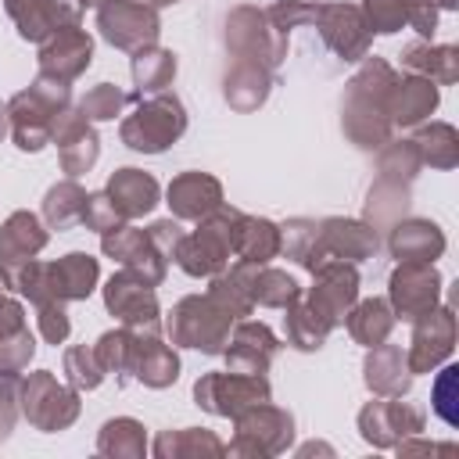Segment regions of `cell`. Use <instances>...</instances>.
<instances>
[{
  "mask_svg": "<svg viewBox=\"0 0 459 459\" xmlns=\"http://www.w3.org/2000/svg\"><path fill=\"white\" fill-rule=\"evenodd\" d=\"M240 219H244V212H240V208H230V204L222 201L212 215H204V219L197 222V230L183 233V240H179L172 262H176L186 276H194V280H212V276L222 273V269L230 265V258H233V244H237V226H240Z\"/></svg>",
  "mask_w": 459,
  "mask_h": 459,
  "instance_id": "1",
  "label": "cell"
},
{
  "mask_svg": "<svg viewBox=\"0 0 459 459\" xmlns=\"http://www.w3.org/2000/svg\"><path fill=\"white\" fill-rule=\"evenodd\" d=\"M72 104L68 82L36 75L29 90H18L7 100V118H11V136L18 151H43L50 143V122Z\"/></svg>",
  "mask_w": 459,
  "mask_h": 459,
  "instance_id": "2",
  "label": "cell"
},
{
  "mask_svg": "<svg viewBox=\"0 0 459 459\" xmlns=\"http://www.w3.org/2000/svg\"><path fill=\"white\" fill-rule=\"evenodd\" d=\"M186 133V108L176 93H147L136 97V111L122 118L118 136L136 154H161Z\"/></svg>",
  "mask_w": 459,
  "mask_h": 459,
  "instance_id": "3",
  "label": "cell"
},
{
  "mask_svg": "<svg viewBox=\"0 0 459 459\" xmlns=\"http://www.w3.org/2000/svg\"><path fill=\"white\" fill-rule=\"evenodd\" d=\"M169 341L179 348H194L204 355H222L233 319L208 298V294H186L172 305V316L161 323Z\"/></svg>",
  "mask_w": 459,
  "mask_h": 459,
  "instance_id": "4",
  "label": "cell"
},
{
  "mask_svg": "<svg viewBox=\"0 0 459 459\" xmlns=\"http://www.w3.org/2000/svg\"><path fill=\"white\" fill-rule=\"evenodd\" d=\"M18 412L43 434L68 430L79 420V391L61 384L50 369H36L18 384Z\"/></svg>",
  "mask_w": 459,
  "mask_h": 459,
  "instance_id": "5",
  "label": "cell"
},
{
  "mask_svg": "<svg viewBox=\"0 0 459 459\" xmlns=\"http://www.w3.org/2000/svg\"><path fill=\"white\" fill-rule=\"evenodd\" d=\"M226 50L233 61H258L276 72L287 57V32H280L262 7L240 4L226 14Z\"/></svg>",
  "mask_w": 459,
  "mask_h": 459,
  "instance_id": "6",
  "label": "cell"
},
{
  "mask_svg": "<svg viewBox=\"0 0 459 459\" xmlns=\"http://www.w3.org/2000/svg\"><path fill=\"white\" fill-rule=\"evenodd\" d=\"M233 441L226 445L230 455H280L290 448L294 441V416L273 402H258L251 409H244L240 416H233Z\"/></svg>",
  "mask_w": 459,
  "mask_h": 459,
  "instance_id": "7",
  "label": "cell"
},
{
  "mask_svg": "<svg viewBox=\"0 0 459 459\" xmlns=\"http://www.w3.org/2000/svg\"><path fill=\"white\" fill-rule=\"evenodd\" d=\"M104 305L108 312L140 333H165L161 326V308H158V294L154 283H147L140 273L133 269H118L111 273V280L104 283Z\"/></svg>",
  "mask_w": 459,
  "mask_h": 459,
  "instance_id": "8",
  "label": "cell"
},
{
  "mask_svg": "<svg viewBox=\"0 0 459 459\" xmlns=\"http://www.w3.org/2000/svg\"><path fill=\"white\" fill-rule=\"evenodd\" d=\"M273 398V387L265 377H247V373H230V369H219V373H204L197 377L194 384V402L212 412V416H240L244 409L258 405V402H269Z\"/></svg>",
  "mask_w": 459,
  "mask_h": 459,
  "instance_id": "9",
  "label": "cell"
},
{
  "mask_svg": "<svg viewBox=\"0 0 459 459\" xmlns=\"http://www.w3.org/2000/svg\"><path fill=\"white\" fill-rule=\"evenodd\" d=\"M423 427H427V412L412 402H402V398H377L373 394V402H366L359 409V434L373 448H394L402 437L423 434Z\"/></svg>",
  "mask_w": 459,
  "mask_h": 459,
  "instance_id": "10",
  "label": "cell"
},
{
  "mask_svg": "<svg viewBox=\"0 0 459 459\" xmlns=\"http://www.w3.org/2000/svg\"><path fill=\"white\" fill-rule=\"evenodd\" d=\"M387 305L394 319H420L434 305H441V273L434 262H398L387 280Z\"/></svg>",
  "mask_w": 459,
  "mask_h": 459,
  "instance_id": "11",
  "label": "cell"
},
{
  "mask_svg": "<svg viewBox=\"0 0 459 459\" xmlns=\"http://www.w3.org/2000/svg\"><path fill=\"white\" fill-rule=\"evenodd\" d=\"M97 32L118 47V50H140L158 43L161 32V18L154 7L140 4V0H108L97 7Z\"/></svg>",
  "mask_w": 459,
  "mask_h": 459,
  "instance_id": "12",
  "label": "cell"
},
{
  "mask_svg": "<svg viewBox=\"0 0 459 459\" xmlns=\"http://www.w3.org/2000/svg\"><path fill=\"white\" fill-rule=\"evenodd\" d=\"M305 301L330 323L341 326L348 308L359 301V269L351 262L341 258H326L323 265L312 269V287L305 294Z\"/></svg>",
  "mask_w": 459,
  "mask_h": 459,
  "instance_id": "13",
  "label": "cell"
},
{
  "mask_svg": "<svg viewBox=\"0 0 459 459\" xmlns=\"http://www.w3.org/2000/svg\"><path fill=\"white\" fill-rule=\"evenodd\" d=\"M312 25L319 29L323 43L341 57V61H362L369 54L373 32L359 11V4H316Z\"/></svg>",
  "mask_w": 459,
  "mask_h": 459,
  "instance_id": "14",
  "label": "cell"
},
{
  "mask_svg": "<svg viewBox=\"0 0 459 459\" xmlns=\"http://www.w3.org/2000/svg\"><path fill=\"white\" fill-rule=\"evenodd\" d=\"M452 348H455V312L452 305H434L427 316L412 319V341L405 351L409 373L416 377L437 369L441 362H448Z\"/></svg>",
  "mask_w": 459,
  "mask_h": 459,
  "instance_id": "15",
  "label": "cell"
},
{
  "mask_svg": "<svg viewBox=\"0 0 459 459\" xmlns=\"http://www.w3.org/2000/svg\"><path fill=\"white\" fill-rule=\"evenodd\" d=\"M50 143H57L61 151V169L75 179L82 172H90L100 158V136L90 126V118L82 115V108H65L61 115H54L50 122Z\"/></svg>",
  "mask_w": 459,
  "mask_h": 459,
  "instance_id": "16",
  "label": "cell"
},
{
  "mask_svg": "<svg viewBox=\"0 0 459 459\" xmlns=\"http://www.w3.org/2000/svg\"><path fill=\"white\" fill-rule=\"evenodd\" d=\"M280 351V337L255 319H237L230 330V341L222 348L226 369L230 373H247V377H265L273 359Z\"/></svg>",
  "mask_w": 459,
  "mask_h": 459,
  "instance_id": "17",
  "label": "cell"
},
{
  "mask_svg": "<svg viewBox=\"0 0 459 459\" xmlns=\"http://www.w3.org/2000/svg\"><path fill=\"white\" fill-rule=\"evenodd\" d=\"M93 61V36L82 25H65L39 43V75L75 82Z\"/></svg>",
  "mask_w": 459,
  "mask_h": 459,
  "instance_id": "18",
  "label": "cell"
},
{
  "mask_svg": "<svg viewBox=\"0 0 459 459\" xmlns=\"http://www.w3.org/2000/svg\"><path fill=\"white\" fill-rule=\"evenodd\" d=\"M100 251L111 258V262H118L122 269H133V273H140L147 283H161L165 280V265H169V258L147 240V230H136V226H115L111 233H100Z\"/></svg>",
  "mask_w": 459,
  "mask_h": 459,
  "instance_id": "19",
  "label": "cell"
},
{
  "mask_svg": "<svg viewBox=\"0 0 459 459\" xmlns=\"http://www.w3.org/2000/svg\"><path fill=\"white\" fill-rule=\"evenodd\" d=\"M4 11L18 25V36L29 43H43L65 25H79V4L75 0H4Z\"/></svg>",
  "mask_w": 459,
  "mask_h": 459,
  "instance_id": "20",
  "label": "cell"
},
{
  "mask_svg": "<svg viewBox=\"0 0 459 459\" xmlns=\"http://www.w3.org/2000/svg\"><path fill=\"white\" fill-rule=\"evenodd\" d=\"M165 204L172 208V219L179 222H201L222 204V183L212 172H179L172 176L165 190Z\"/></svg>",
  "mask_w": 459,
  "mask_h": 459,
  "instance_id": "21",
  "label": "cell"
},
{
  "mask_svg": "<svg viewBox=\"0 0 459 459\" xmlns=\"http://www.w3.org/2000/svg\"><path fill=\"white\" fill-rule=\"evenodd\" d=\"M319 244L330 258H341V262H366L377 255L380 247V237L377 230L366 222V219H341V215H330V219H319Z\"/></svg>",
  "mask_w": 459,
  "mask_h": 459,
  "instance_id": "22",
  "label": "cell"
},
{
  "mask_svg": "<svg viewBox=\"0 0 459 459\" xmlns=\"http://www.w3.org/2000/svg\"><path fill=\"white\" fill-rule=\"evenodd\" d=\"M341 129L344 136L362 147V151H377L391 140L394 126H391V115L387 108H380L377 100H366V97H355V93H344V104H341Z\"/></svg>",
  "mask_w": 459,
  "mask_h": 459,
  "instance_id": "23",
  "label": "cell"
},
{
  "mask_svg": "<svg viewBox=\"0 0 459 459\" xmlns=\"http://www.w3.org/2000/svg\"><path fill=\"white\" fill-rule=\"evenodd\" d=\"M445 233L437 222L430 219H409L402 215L394 226H391V237H387V251L398 258V262H434L445 255Z\"/></svg>",
  "mask_w": 459,
  "mask_h": 459,
  "instance_id": "24",
  "label": "cell"
},
{
  "mask_svg": "<svg viewBox=\"0 0 459 459\" xmlns=\"http://www.w3.org/2000/svg\"><path fill=\"white\" fill-rule=\"evenodd\" d=\"M437 100H441V90L427 75H412V72L409 75H398V82L391 90V100H387L391 126H402V129L420 126L423 118L434 115Z\"/></svg>",
  "mask_w": 459,
  "mask_h": 459,
  "instance_id": "25",
  "label": "cell"
},
{
  "mask_svg": "<svg viewBox=\"0 0 459 459\" xmlns=\"http://www.w3.org/2000/svg\"><path fill=\"white\" fill-rule=\"evenodd\" d=\"M362 380L377 398H402L409 391V384H412L405 351L398 344H387V341L369 348V355L362 362Z\"/></svg>",
  "mask_w": 459,
  "mask_h": 459,
  "instance_id": "26",
  "label": "cell"
},
{
  "mask_svg": "<svg viewBox=\"0 0 459 459\" xmlns=\"http://www.w3.org/2000/svg\"><path fill=\"white\" fill-rule=\"evenodd\" d=\"M47 240H50L47 222L36 212H11L0 226V269L36 258L47 247Z\"/></svg>",
  "mask_w": 459,
  "mask_h": 459,
  "instance_id": "27",
  "label": "cell"
},
{
  "mask_svg": "<svg viewBox=\"0 0 459 459\" xmlns=\"http://www.w3.org/2000/svg\"><path fill=\"white\" fill-rule=\"evenodd\" d=\"M104 194L111 197V204L118 208V215L129 222V219H140V215L154 212V204L161 197V186L143 169H118V172H111Z\"/></svg>",
  "mask_w": 459,
  "mask_h": 459,
  "instance_id": "28",
  "label": "cell"
},
{
  "mask_svg": "<svg viewBox=\"0 0 459 459\" xmlns=\"http://www.w3.org/2000/svg\"><path fill=\"white\" fill-rule=\"evenodd\" d=\"M255 269L258 265H251V262H233V265H226L222 273H215L212 280H208V298L237 323V319H247L251 312H255V301H251V276H255Z\"/></svg>",
  "mask_w": 459,
  "mask_h": 459,
  "instance_id": "29",
  "label": "cell"
},
{
  "mask_svg": "<svg viewBox=\"0 0 459 459\" xmlns=\"http://www.w3.org/2000/svg\"><path fill=\"white\" fill-rule=\"evenodd\" d=\"M273 90V72L258 61H233L226 79H222V97L233 111H255L269 100Z\"/></svg>",
  "mask_w": 459,
  "mask_h": 459,
  "instance_id": "30",
  "label": "cell"
},
{
  "mask_svg": "<svg viewBox=\"0 0 459 459\" xmlns=\"http://www.w3.org/2000/svg\"><path fill=\"white\" fill-rule=\"evenodd\" d=\"M402 68H409L412 75H427L430 82L448 86L459 79V47H452V43L434 47L430 39H412L402 50Z\"/></svg>",
  "mask_w": 459,
  "mask_h": 459,
  "instance_id": "31",
  "label": "cell"
},
{
  "mask_svg": "<svg viewBox=\"0 0 459 459\" xmlns=\"http://www.w3.org/2000/svg\"><path fill=\"white\" fill-rule=\"evenodd\" d=\"M54 269V294L57 301H86L100 280V265L93 255L86 251H68L57 262H50Z\"/></svg>",
  "mask_w": 459,
  "mask_h": 459,
  "instance_id": "32",
  "label": "cell"
},
{
  "mask_svg": "<svg viewBox=\"0 0 459 459\" xmlns=\"http://www.w3.org/2000/svg\"><path fill=\"white\" fill-rule=\"evenodd\" d=\"M179 377V355L172 344H165L161 333H143L140 337V355H136V369L133 380H140L143 387H172Z\"/></svg>",
  "mask_w": 459,
  "mask_h": 459,
  "instance_id": "33",
  "label": "cell"
},
{
  "mask_svg": "<svg viewBox=\"0 0 459 459\" xmlns=\"http://www.w3.org/2000/svg\"><path fill=\"white\" fill-rule=\"evenodd\" d=\"M394 323H398V319H394L387 298H362V301H355V305L348 308V316H344V326H348L351 341L362 344V348L384 344V341L391 337Z\"/></svg>",
  "mask_w": 459,
  "mask_h": 459,
  "instance_id": "34",
  "label": "cell"
},
{
  "mask_svg": "<svg viewBox=\"0 0 459 459\" xmlns=\"http://www.w3.org/2000/svg\"><path fill=\"white\" fill-rule=\"evenodd\" d=\"M140 330H129V326H115L108 333L97 337L93 351L104 366V373H111L118 384H129L133 380V369H136V355H140Z\"/></svg>",
  "mask_w": 459,
  "mask_h": 459,
  "instance_id": "35",
  "label": "cell"
},
{
  "mask_svg": "<svg viewBox=\"0 0 459 459\" xmlns=\"http://www.w3.org/2000/svg\"><path fill=\"white\" fill-rule=\"evenodd\" d=\"M276 255H280V226L262 215H244L237 226L233 258L251 262V265H269Z\"/></svg>",
  "mask_w": 459,
  "mask_h": 459,
  "instance_id": "36",
  "label": "cell"
},
{
  "mask_svg": "<svg viewBox=\"0 0 459 459\" xmlns=\"http://www.w3.org/2000/svg\"><path fill=\"white\" fill-rule=\"evenodd\" d=\"M154 455L158 459H208V455H226V445L204 427H183V430H161L154 437Z\"/></svg>",
  "mask_w": 459,
  "mask_h": 459,
  "instance_id": "37",
  "label": "cell"
},
{
  "mask_svg": "<svg viewBox=\"0 0 459 459\" xmlns=\"http://www.w3.org/2000/svg\"><path fill=\"white\" fill-rule=\"evenodd\" d=\"M129 68H133L136 97H147V93H161V90L176 79L179 61H176V54H172V50H165V47L151 43V47L133 50V65H129Z\"/></svg>",
  "mask_w": 459,
  "mask_h": 459,
  "instance_id": "38",
  "label": "cell"
},
{
  "mask_svg": "<svg viewBox=\"0 0 459 459\" xmlns=\"http://www.w3.org/2000/svg\"><path fill=\"white\" fill-rule=\"evenodd\" d=\"M280 251L287 255V258H294L301 269H316V265H323L330 255L323 251V244H319V222L316 219H305V215H298V219H287L283 226H280Z\"/></svg>",
  "mask_w": 459,
  "mask_h": 459,
  "instance_id": "39",
  "label": "cell"
},
{
  "mask_svg": "<svg viewBox=\"0 0 459 459\" xmlns=\"http://www.w3.org/2000/svg\"><path fill=\"white\" fill-rule=\"evenodd\" d=\"M287 316H283V333H287V344H294L298 351H319L323 344H326V337H330V323L305 301V298H298V301H290L287 308H283Z\"/></svg>",
  "mask_w": 459,
  "mask_h": 459,
  "instance_id": "40",
  "label": "cell"
},
{
  "mask_svg": "<svg viewBox=\"0 0 459 459\" xmlns=\"http://www.w3.org/2000/svg\"><path fill=\"white\" fill-rule=\"evenodd\" d=\"M405 212H409V183L377 179V183L369 186L362 219H366L373 230H391Z\"/></svg>",
  "mask_w": 459,
  "mask_h": 459,
  "instance_id": "41",
  "label": "cell"
},
{
  "mask_svg": "<svg viewBox=\"0 0 459 459\" xmlns=\"http://www.w3.org/2000/svg\"><path fill=\"white\" fill-rule=\"evenodd\" d=\"M97 452L111 455V459H143L147 452V434L143 423L133 416H115L100 427L97 434Z\"/></svg>",
  "mask_w": 459,
  "mask_h": 459,
  "instance_id": "42",
  "label": "cell"
},
{
  "mask_svg": "<svg viewBox=\"0 0 459 459\" xmlns=\"http://www.w3.org/2000/svg\"><path fill=\"white\" fill-rule=\"evenodd\" d=\"M82 204H86V190L68 176L61 183H54L47 194H43V204H39V219L50 226V230H68L82 219Z\"/></svg>",
  "mask_w": 459,
  "mask_h": 459,
  "instance_id": "43",
  "label": "cell"
},
{
  "mask_svg": "<svg viewBox=\"0 0 459 459\" xmlns=\"http://www.w3.org/2000/svg\"><path fill=\"white\" fill-rule=\"evenodd\" d=\"M420 161L430 169H455L459 165V133L448 122H430L412 136Z\"/></svg>",
  "mask_w": 459,
  "mask_h": 459,
  "instance_id": "44",
  "label": "cell"
},
{
  "mask_svg": "<svg viewBox=\"0 0 459 459\" xmlns=\"http://www.w3.org/2000/svg\"><path fill=\"white\" fill-rule=\"evenodd\" d=\"M301 298V287L290 273L273 269V265H258L251 276V301L262 308H287L290 301Z\"/></svg>",
  "mask_w": 459,
  "mask_h": 459,
  "instance_id": "45",
  "label": "cell"
},
{
  "mask_svg": "<svg viewBox=\"0 0 459 459\" xmlns=\"http://www.w3.org/2000/svg\"><path fill=\"white\" fill-rule=\"evenodd\" d=\"M377 179H391V183H412L423 169L420 151L412 140H387L384 147H377Z\"/></svg>",
  "mask_w": 459,
  "mask_h": 459,
  "instance_id": "46",
  "label": "cell"
},
{
  "mask_svg": "<svg viewBox=\"0 0 459 459\" xmlns=\"http://www.w3.org/2000/svg\"><path fill=\"white\" fill-rule=\"evenodd\" d=\"M61 366H65V380H68L75 391H93V387H100V380H104V366H100L97 351L86 348V344L68 348Z\"/></svg>",
  "mask_w": 459,
  "mask_h": 459,
  "instance_id": "47",
  "label": "cell"
},
{
  "mask_svg": "<svg viewBox=\"0 0 459 459\" xmlns=\"http://www.w3.org/2000/svg\"><path fill=\"white\" fill-rule=\"evenodd\" d=\"M126 104H129V97H126L115 82H97V86L86 90V97L79 100V108H82V115H86L90 122H111V118L122 115Z\"/></svg>",
  "mask_w": 459,
  "mask_h": 459,
  "instance_id": "48",
  "label": "cell"
},
{
  "mask_svg": "<svg viewBox=\"0 0 459 459\" xmlns=\"http://www.w3.org/2000/svg\"><path fill=\"white\" fill-rule=\"evenodd\" d=\"M455 402H459V366H445L430 387V409L448 423L455 427L459 423V412H455Z\"/></svg>",
  "mask_w": 459,
  "mask_h": 459,
  "instance_id": "49",
  "label": "cell"
},
{
  "mask_svg": "<svg viewBox=\"0 0 459 459\" xmlns=\"http://www.w3.org/2000/svg\"><path fill=\"white\" fill-rule=\"evenodd\" d=\"M359 11L369 32H380V36H391L405 25V0H362Z\"/></svg>",
  "mask_w": 459,
  "mask_h": 459,
  "instance_id": "50",
  "label": "cell"
},
{
  "mask_svg": "<svg viewBox=\"0 0 459 459\" xmlns=\"http://www.w3.org/2000/svg\"><path fill=\"white\" fill-rule=\"evenodd\" d=\"M36 355V341L29 333V326L22 330H0V369H25Z\"/></svg>",
  "mask_w": 459,
  "mask_h": 459,
  "instance_id": "51",
  "label": "cell"
},
{
  "mask_svg": "<svg viewBox=\"0 0 459 459\" xmlns=\"http://www.w3.org/2000/svg\"><path fill=\"white\" fill-rule=\"evenodd\" d=\"M86 230H93V233H111L115 226H122L126 219L118 215V208L111 204V197L104 194V190H97V194H86V204H82V219H79Z\"/></svg>",
  "mask_w": 459,
  "mask_h": 459,
  "instance_id": "52",
  "label": "cell"
},
{
  "mask_svg": "<svg viewBox=\"0 0 459 459\" xmlns=\"http://www.w3.org/2000/svg\"><path fill=\"white\" fill-rule=\"evenodd\" d=\"M36 326H39V337L47 344H65L68 333H72V319L65 312V301H47V305H36Z\"/></svg>",
  "mask_w": 459,
  "mask_h": 459,
  "instance_id": "53",
  "label": "cell"
},
{
  "mask_svg": "<svg viewBox=\"0 0 459 459\" xmlns=\"http://www.w3.org/2000/svg\"><path fill=\"white\" fill-rule=\"evenodd\" d=\"M265 14H269V22H273L280 32H287V36H290V29H298V25H308V22H312L316 4H305V0H276L273 7H265Z\"/></svg>",
  "mask_w": 459,
  "mask_h": 459,
  "instance_id": "54",
  "label": "cell"
},
{
  "mask_svg": "<svg viewBox=\"0 0 459 459\" xmlns=\"http://www.w3.org/2000/svg\"><path fill=\"white\" fill-rule=\"evenodd\" d=\"M18 369H0V441L14 430V420H18Z\"/></svg>",
  "mask_w": 459,
  "mask_h": 459,
  "instance_id": "55",
  "label": "cell"
},
{
  "mask_svg": "<svg viewBox=\"0 0 459 459\" xmlns=\"http://www.w3.org/2000/svg\"><path fill=\"white\" fill-rule=\"evenodd\" d=\"M183 222L179 219H158V222H151L147 226V240L165 255V258H172L176 255V247H179V240H183Z\"/></svg>",
  "mask_w": 459,
  "mask_h": 459,
  "instance_id": "56",
  "label": "cell"
},
{
  "mask_svg": "<svg viewBox=\"0 0 459 459\" xmlns=\"http://www.w3.org/2000/svg\"><path fill=\"white\" fill-rule=\"evenodd\" d=\"M405 25H412L420 39H430L437 32V7L430 0H405Z\"/></svg>",
  "mask_w": 459,
  "mask_h": 459,
  "instance_id": "57",
  "label": "cell"
},
{
  "mask_svg": "<svg viewBox=\"0 0 459 459\" xmlns=\"http://www.w3.org/2000/svg\"><path fill=\"white\" fill-rule=\"evenodd\" d=\"M22 326H29V323H25V308H22V301L4 298V301H0V330H22Z\"/></svg>",
  "mask_w": 459,
  "mask_h": 459,
  "instance_id": "58",
  "label": "cell"
},
{
  "mask_svg": "<svg viewBox=\"0 0 459 459\" xmlns=\"http://www.w3.org/2000/svg\"><path fill=\"white\" fill-rule=\"evenodd\" d=\"M7 129H11V118H7V104H0V140L7 136Z\"/></svg>",
  "mask_w": 459,
  "mask_h": 459,
  "instance_id": "59",
  "label": "cell"
},
{
  "mask_svg": "<svg viewBox=\"0 0 459 459\" xmlns=\"http://www.w3.org/2000/svg\"><path fill=\"white\" fill-rule=\"evenodd\" d=\"M430 4H434L437 11H455V7H459V0H430Z\"/></svg>",
  "mask_w": 459,
  "mask_h": 459,
  "instance_id": "60",
  "label": "cell"
},
{
  "mask_svg": "<svg viewBox=\"0 0 459 459\" xmlns=\"http://www.w3.org/2000/svg\"><path fill=\"white\" fill-rule=\"evenodd\" d=\"M79 7H100V4H108V0H75Z\"/></svg>",
  "mask_w": 459,
  "mask_h": 459,
  "instance_id": "61",
  "label": "cell"
},
{
  "mask_svg": "<svg viewBox=\"0 0 459 459\" xmlns=\"http://www.w3.org/2000/svg\"><path fill=\"white\" fill-rule=\"evenodd\" d=\"M4 298H7V287H4V280H0V301H4Z\"/></svg>",
  "mask_w": 459,
  "mask_h": 459,
  "instance_id": "62",
  "label": "cell"
}]
</instances>
